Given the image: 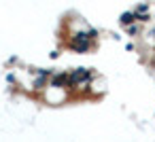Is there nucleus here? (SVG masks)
Masks as SVG:
<instances>
[{
  "label": "nucleus",
  "mask_w": 155,
  "mask_h": 142,
  "mask_svg": "<svg viewBox=\"0 0 155 142\" xmlns=\"http://www.w3.org/2000/svg\"><path fill=\"white\" fill-rule=\"evenodd\" d=\"M41 98L45 100V104H51V106H62V104L72 100L68 89H60V87H51V85L41 93Z\"/></svg>",
  "instance_id": "obj_1"
},
{
  "label": "nucleus",
  "mask_w": 155,
  "mask_h": 142,
  "mask_svg": "<svg viewBox=\"0 0 155 142\" xmlns=\"http://www.w3.org/2000/svg\"><path fill=\"white\" fill-rule=\"evenodd\" d=\"M106 89H108V87H106V79L98 74V76L89 83V98H91V100H98V98H102V95L106 93Z\"/></svg>",
  "instance_id": "obj_2"
},
{
  "label": "nucleus",
  "mask_w": 155,
  "mask_h": 142,
  "mask_svg": "<svg viewBox=\"0 0 155 142\" xmlns=\"http://www.w3.org/2000/svg\"><path fill=\"white\" fill-rule=\"evenodd\" d=\"M49 85L51 87H60V89H68V70H55L51 74Z\"/></svg>",
  "instance_id": "obj_3"
},
{
  "label": "nucleus",
  "mask_w": 155,
  "mask_h": 142,
  "mask_svg": "<svg viewBox=\"0 0 155 142\" xmlns=\"http://www.w3.org/2000/svg\"><path fill=\"white\" fill-rule=\"evenodd\" d=\"M117 21H119V26H123V28H130V26H134V24H138L136 21V13L130 9V11H123L119 17H117Z\"/></svg>",
  "instance_id": "obj_4"
},
{
  "label": "nucleus",
  "mask_w": 155,
  "mask_h": 142,
  "mask_svg": "<svg viewBox=\"0 0 155 142\" xmlns=\"http://www.w3.org/2000/svg\"><path fill=\"white\" fill-rule=\"evenodd\" d=\"M125 32H127V36H132V38H142V34H144V26L134 24V26L125 28Z\"/></svg>",
  "instance_id": "obj_5"
},
{
  "label": "nucleus",
  "mask_w": 155,
  "mask_h": 142,
  "mask_svg": "<svg viewBox=\"0 0 155 142\" xmlns=\"http://www.w3.org/2000/svg\"><path fill=\"white\" fill-rule=\"evenodd\" d=\"M49 57H53V60H55V57H60V51H51V53H49Z\"/></svg>",
  "instance_id": "obj_6"
}]
</instances>
